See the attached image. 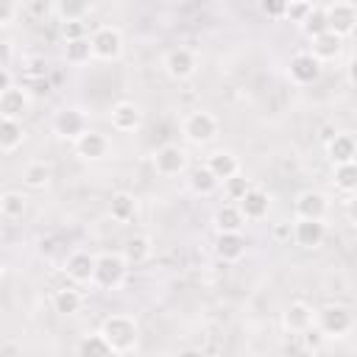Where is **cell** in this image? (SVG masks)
Instances as JSON below:
<instances>
[{
    "label": "cell",
    "mask_w": 357,
    "mask_h": 357,
    "mask_svg": "<svg viewBox=\"0 0 357 357\" xmlns=\"http://www.w3.org/2000/svg\"><path fill=\"white\" fill-rule=\"evenodd\" d=\"M223 187H226V195H229V201H237L251 184H248V178L243 176V173H237V176H231V178H226V181H220Z\"/></svg>",
    "instance_id": "74e56055"
},
{
    "label": "cell",
    "mask_w": 357,
    "mask_h": 357,
    "mask_svg": "<svg viewBox=\"0 0 357 357\" xmlns=\"http://www.w3.org/2000/svg\"><path fill=\"white\" fill-rule=\"evenodd\" d=\"M151 165H153V170H156L159 176L176 178V176H184V173H187L190 156H187V151H184L181 145L165 142V145H159V148L151 153Z\"/></svg>",
    "instance_id": "5b68a950"
},
{
    "label": "cell",
    "mask_w": 357,
    "mask_h": 357,
    "mask_svg": "<svg viewBox=\"0 0 357 357\" xmlns=\"http://www.w3.org/2000/svg\"><path fill=\"white\" fill-rule=\"evenodd\" d=\"M218 131H220L218 117L212 112H204V109H195L181 120V137L190 145H209L218 137Z\"/></svg>",
    "instance_id": "277c9868"
},
{
    "label": "cell",
    "mask_w": 357,
    "mask_h": 357,
    "mask_svg": "<svg viewBox=\"0 0 357 357\" xmlns=\"http://www.w3.org/2000/svg\"><path fill=\"white\" fill-rule=\"evenodd\" d=\"M64 59H67V64H73V67H81V64H86V61L92 59L89 36H84V39H70V42H64Z\"/></svg>",
    "instance_id": "836d02e7"
},
{
    "label": "cell",
    "mask_w": 357,
    "mask_h": 357,
    "mask_svg": "<svg viewBox=\"0 0 357 357\" xmlns=\"http://www.w3.org/2000/svg\"><path fill=\"white\" fill-rule=\"evenodd\" d=\"M64 276L70 284L75 287H84V284H92V271H95V254L92 251H84V248H75L64 257V265H61Z\"/></svg>",
    "instance_id": "30bf717a"
},
{
    "label": "cell",
    "mask_w": 357,
    "mask_h": 357,
    "mask_svg": "<svg viewBox=\"0 0 357 357\" xmlns=\"http://www.w3.org/2000/svg\"><path fill=\"white\" fill-rule=\"evenodd\" d=\"M212 226H215V231H243V229H245V218H243V212L237 209V204L229 201V204H220V206L215 209Z\"/></svg>",
    "instance_id": "d4e9b609"
},
{
    "label": "cell",
    "mask_w": 357,
    "mask_h": 357,
    "mask_svg": "<svg viewBox=\"0 0 357 357\" xmlns=\"http://www.w3.org/2000/svg\"><path fill=\"white\" fill-rule=\"evenodd\" d=\"M53 131L61 137V139H75V137H81L86 128H89V120H86V114H84V109H78V106H61L56 114H53Z\"/></svg>",
    "instance_id": "8fae6325"
},
{
    "label": "cell",
    "mask_w": 357,
    "mask_h": 357,
    "mask_svg": "<svg viewBox=\"0 0 357 357\" xmlns=\"http://www.w3.org/2000/svg\"><path fill=\"white\" fill-rule=\"evenodd\" d=\"M326 215H329V198L321 190H301L293 198V218L326 220Z\"/></svg>",
    "instance_id": "5bb4252c"
},
{
    "label": "cell",
    "mask_w": 357,
    "mask_h": 357,
    "mask_svg": "<svg viewBox=\"0 0 357 357\" xmlns=\"http://www.w3.org/2000/svg\"><path fill=\"white\" fill-rule=\"evenodd\" d=\"M298 337H301V346H304V351H312V354H318V351L324 349V340H326L315 324H312L310 329H304Z\"/></svg>",
    "instance_id": "d590c367"
},
{
    "label": "cell",
    "mask_w": 357,
    "mask_h": 357,
    "mask_svg": "<svg viewBox=\"0 0 357 357\" xmlns=\"http://www.w3.org/2000/svg\"><path fill=\"white\" fill-rule=\"evenodd\" d=\"M109 123L117 134H134L142 126V109L134 100H117L109 112Z\"/></svg>",
    "instance_id": "9a60e30c"
},
{
    "label": "cell",
    "mask_w": 357,
    "mask_h": 357,
    "mask_svg": "<svg viewBox=\"0 0 357 357\" xmlns=\"http://www.w3.org/2000/svg\"><path fill=\"white\" fill-rule=\"evenodd\" d=\"M28 209V198L17 190H8V192H0V215L6 220H20Z\"/></svg>",
    "instance_id": "d6a6232c"
},
{
    "label": "cell",
    "mask_w": 357,
    "mask_h": 357,
    "mask_svg": "<svg viewBox=\"0 0 357 357\" xmlns=\"http://www.w3.org/2000/svg\"><path fill=\"white\" fill-rule=\"evenodd\" d=\"M290 234H293L290 220H282V223L273 226V240H276V243H290Z\"/></svg>",
    "instance_id": "b9f144b4"
},
{
    "label": "cell",
    "mask_w": 357,
    "mask_h": 357,
    "mask_svg": "<svg viewBox=\"0 0 357 357\" xmlns=\"http://www.w3.org/2000/svg\"><path fill=\"white\" fill-rule=\"evenodd\" d=\"M321 61L310 53V50H298L287 59V78L296 84V86H310L321 78Z\"/></svg>",
    "instance_id": "9c48e42d"
},
{
    "label": "cell",
    "mask_w": 357,
    "mask_h": 357,
    "mask_svg": "<svg viewBox=\"0 0 357 357\" xmlns=\"http://www.w3.org/2000/svg\"><path fill=\"white\" fill-rule=\"evenodd\" d=\"M128 262L120 251H100L95 254V271H92V287L98 290H120L126 284V276H128Z\"/></svg>",
    "instance_id": "7a4b0ae2"
},
{
    "label": "cell",
    "mask_w": 357,
    "mask_h": 357,
    "mask_svg": "<svg viewBox=\"0 0 357 357\" xmlns=\"http://www.w3.org/2000/svg\"><path fill=\"white\" fill-rule=\"evenodd\" d=\"M31 109V95L28 89L22 86H8L3 95H0V117H8V120H22Z\"/></svg>",
    "instance_id": "ac0fdd59"
},
{
    "label": "cell",
    "mask_w": 357,
    "mask_h": 357,
    "mask_svg": "<svg viewBox=\"0 0 357 357\" xmlns=\"http://www.w3.org/2000/svg\"><path fill=\"white\" fill-rule=\"evenodd\" d=\"M187 178V190L190 192H195V195H201V198H206V195H212L218 187H220V181L212 176V170L206 167V165H198V167H187V173H184Z\"/></svg>",
    "instance_id": "603a6c76"
},
{
    "label": "cell",
    "mask_w": 357,
    "mask_h": 357,
    "mask_svg": "<svg viewBox=\"0 0 357 357\" xmlns=\"http://www.w3.org/2000/svg\"><path fill=\"white\" fill-rule=\"evenodd\" d=\"M73 151L84 159V162H100L112 153V142L103 131H95V128H86L81 137L73 139Z\"/></svg>",
    "instance_id": "7c38bea8"
},
{
    "label": "cell",
    "mask_w": 357,
    "mask_h": 357,
    "mask_svg": "<svg viewBox=\"0 0 357 357\" xmlns=\"http://www.w3.org/2000/svg\"><path fill=\"white\" fill-rule=\"evenodd\" d=\"M315 324V310L307 301H290L282 312V326L290 335H301L304 329H310Z\"/></svg>",
    "instance_id": "e0dca14e"
},
{
    "label": "cell",
    "mask_w": 357,
    "mask_h": 357,
    "mask_svg": "<svg viewBox=\"0 0 357 357\" xmlns=\"http://www.w3.org/2000/svg\"><path fill=\"white\" fill-rule=\"evenodd\" d=\"M139 212V204H137V195L128 192V190H120L109 198V218L114 223H131Z\"/></svg>",
    "instance_id": "ffe728a7"
},
{
    "label": "cell",
    "mask_w": 357,
    "mask_h": 357,
    "mask_svg": "<svg viewBox=\"0 0 357 357\" xmlns=\"http://www.w3.org/2000/svg\"><path fill=\"white\" fill-rule=\"evenodd\" d=\"M298 28L304 31V36H307V39H312V36H318V33L329 31V28H326V11H324V6H310L307 17L301 20V25H298Z\"/></svg>",
    "instance_id": "e575fe53"
},
{
    "label": "cell",
    "mask_w": 357,
    "mask_h": 357,
    "mask_svg": "<svg viewBox=\"0 0 357 357\" xmlns=\"http://www.w3.org/2000/svg\"><path fill=\"white\" fill-rule=\"evenodd\" d=\"M290 226H293L290 240L298 248H307V251L318 248L324 243V237H326V223L324 220H315V218H293Z\"/></svg>",
    "instance_id": "4fadbf2b"
},
{
    "label": "cell",
    "mask_w": 357,
    "mask_h": 357,
    "mask_svg": "<svg viewBox=\"0 0 357 357\" xmlns=\"http://www.w3.org/2000/svg\"><path fill=\"white\" fill-rule=\"evenodd\" d=\"M310 0H287V8H284V20L287 22H296V25H301V20L307 17V11H310Z\"/></svg>",
    "instance_id": "8d00e7d4"
},
{
    "label": "cell",
    "mask_w": 357,
    "mask_h": 357,
    "mask_svg": "<svg viewBox=\"0 0 357 357\" xmlns=\"http://www.w3.org/2000/svg\"><path fill=\"white\" fill-rule=\"evenodd\" d=\"M326 11V28L343 39H349L357 28V6L351 0H335L329 6H324Z\"/></svg>",
    "instance_id": "ba28073f"
},
{
    "label": "cell",
    "mask_w": 357,
    "mask_h": 357,
    "mask_svg": "<svg viewBox=\"0 0 357 357\" xmlns=\"http://www.w3.org/2000/svg\"><path fill=\"white\" fill-rule=\"evenodd\" d=\"M315 326L324 337H346L354 329V312L346 304H326L315 310Z\"/></svg>",
    "instance_id": "3957f363"
},
{
    "label": "cell",
    "mask_w": 357,
    "mask_h": 357,
    "mask_svg": "<svg viewBox=\"0 0 357 357\" xmlns=\"http://www.w3.org/2000/svg\"><path fill=\"white\" fill-rule=\"evenodd\" d=\"M204 165L212 170V176H215L218 181H226V178H231V176L240 173V159H237L231 151H212Z\"/></svg>",
    "instance_id": "cb8c5ba5"
},
{
    "label": "cell",
    "mask_w": 357,
    "mask_h": 357,
    "mask_svg": "<svg viewBox=\"0 0 357 357\" xmlns=\"http://www.w3.org/2000/svg\"><path fill=\"white\" fill-rule=\"evenodd\" d=\"M284 8H287V0H259V11L268 20H284Z\"/></svg>",
    "instance_id": "f35d334b"
},
{
    "label": "cell",
    "mask_w": 357,
    "mask_h": 357,
    "mask_svg": "<svg viewBox=\"0 0 357 357\" xmlns=\"http://www.w3.org/2000/svg\"><path fill=\"white\" fill-rule=\"evenodd\" d=\"M50 304H53V312L70 318V315H78V312H81V307H84V296H81V293L75 290V284H73V287H61V290H56L53 298H50Z\"/></svg>",
    "instance_id": "4316f807"
},
{
    "label": "cell",
    "mask_w": 357,
    "mask_h": 357,
    "mask_svg": "<svg viewBox=\"0 0 357 357\" xmlns=\"http://www.w3.org/2000/svg\"><path fill=\"white\" fill-rule=\"evenodd\" d=\"M53 178V167L47 162H28L22 167V184L31 190H45Z\"/></svg>",
    "instance_id": "4dcf8cb0"
},
{
    "label": "cell",
    "mask_w": 357,
    "mask_h": 357,
    "mask_svg": "<svg viewBox=\"0 0 357 357\" xmlns=\"http://www.w3.org/2000/svg\"><path fill=\"white\" fill-rule=\"evenodd\" d=\"M340 50H343V36H337V33H332V31H324V33H318V36H312L310 39V53L324 64V61H335L337 56H340Z\"/></svg>",
    "instance_id": "44dd1931"
},
{
    "label": "cell",
    "mask_w": 357,
    "mask_h": 357,
    "mask_svg": "<svg viewBox=\"0 0 357 357\" xmlns=\"http://www.w3.org/2000/svg\"><path fill=\"white\" fill-rule=\"evenodd\" d=\"M89 47H92V59L117 61L123 56V31L117 25H98L89 33Z\"/></svg>",
    "instance_id": "8992f818"
},
{
    "label": "cell",
    "mask_w": 357,
    "mask_h": 357,
    "mask_svg": "<svg viewBox=\"0 0 357 357\" xmlns=\"http://www.w3.org/2000/svg\"><path fill=\"white\" fill-rule=\"evenodd\" d=\"M92 11V0H53V14L61 22L70 20H86Z\"/></svg>",
    "instance_id": "f546056e"
},
{
    "label": "cell",
    "mask_w": 357,
    "mask_h": 357,
    "mask_svg": "<svg viewBox=\"0 0 357 357\" xmlns=\"http://www.w3.org/2000/svg\"><path fill=\"white\" fill-rule=\"evenodd\" d=\"M162 70H165V75L173 78V81H187V78H192V75L198 73V56H195V50H190V47H184V45L170 47V50L162 56Z\"/></svg>",
    "instance_id": "52a82bcc"
},
{
    "label": "cell",
    "mask_w": 357,
    "mask_h": 357,
    "mask_svg": "<svg viewBox=\"0 0 357 357\" xmlns=\"http://www.w3.org/2000/svg\"><path fill=\"white\" fill-rule=\"evenodd\" d=\"M75 354H81V357H109L112 349H109L106 337H103L100 329H98V332H86V335H81V340L75 343Z\"/></svg>",
    "instance_id": "1f68e13d"
},
{
    "label": "cell",
    "mask_w": 357,
    "mask_h": 357,
    "mask_svg": "<svg viewBox=\"0 0 357 357\" xmlns=\"http://www.w3.org/2000/svg\"><path fill=\"white\" fill-rule=\"evenodd\" d=\"M17 17V0H0V28L11 25Z\"/></svg>",
    "instance_id": "60d3db41"
},
{
    "label": "cell",
    "mask_w": 357,
    "mask_h": 357,
    "mask_svg": "<svg viewBox=\"0 0 357 357\" xmlns=\"http://www.w3.org/2000/svg\"><path fill=\"white\" fill-rule=\"evenodd\" d=\"M332 184L337 192L351 195L357 190V162H340L332 165Z\"/></svg>",
    "instance_id": "f1b7e54d"
},
{
    "label": "cell",
    "mask_w": 357,
    "mask_h": 357,
    "mask_svg": "<svg viewBox=\"0 0 357 357\" xmlns=\"http://www.w3.org/2000/svg\"><path fill=\"white\" fill-rule=\"evenodd\" d=\"M245 248H248V243H245L243 231H218V237H215V254L223 262H240L245 257Z\"/></svg>",
    "instance_id": "d6986e66"
},
{
    "label": "cell",
    "mask_w": 357,
    "mask_h": 357,
    "mask_svg": "<svg viewBox=\"0 0 357 357\" xmlns=\"http://www.w3.org/2000/svg\"><path fill=\"white\" fill-rule=\"evenodd\" d=\"M61 36H64V42H70V39H84L89 33H86L84 20H70V22H61Z\"/></svg>",
    "instance_id": "ab89813d"
},
{
    "label": "cell",
    "mask_w": 357,
    "mask_h": 357,
    "mask_svg": "<svg viewBox=\"0 0 357 357\" xmlns=\"http://www.w3.org/2000/svg\"><path fill=\"white\" fill-rule=\"evenodd\" d=\"M100 335L106 337L112 354H131L139 346V324L128 312H112L100 324Z\"/></svg>",
    "instance_id": "6da1fadb"
},
{
    "label": "cell",
    "mask_w": 357,
    "mask_h": 357,
    "mask_svg": "<svg viewBox=\"0 0 357 357\" xmlns=\"http://www.w3.org/2000/svg\"><path fill=\"white\" fill-rule=\"evenodd\" d=\"M14 61V45L8 39H0V67H11Z\"/></svg>",
    "instance_id": "7bdbcfd3"
},
{
    "label": "cell",
    "mask_w": 357,
    "mask_h": 357,
    "mask_svg": "<svg viewBox=\"0 0 357 357\" xmlns=\"http://www.w3.org/2000/svg\"><path fill=\"white\" fill-rule=\"evenodd\" d=\"M25 142V128L22 120H8L0 117V153H11Z\"/></svg>",
    "instance_id": "83f0119b"
},
{
    "label": "cell",
    "mask_w": 357,
    "mask_h": 357,
    "mask_svg": "<svg viewBox=\"0 0 357 357\" xmlns=\"http://www.w3.org/2000/svg\"><path fill=\"white\" fill-rule=\"evenodd\" d=\"M234 204H237V209L243 212L245 223L262 220V218H268V212H271V195H268L262 187H248Z\"/></svg>",
    "instance_id": "2e32d148"
},
{
    "label": "cell",
    "mask_w": 357,
    "mask_h": 357,
    "mask_svg": "<svg viewBox=\"0 0 357 357\" xmlns=\"http://www.w3.org/2000/svg\"><path fill=\"white\" fill-rule=\"evenodd\" d=\"M326 156L332 165H340V162H357V142L351 134H332L326 139Z\"/></svg>",
    "instance_id": "7402d4cb"
},
{
    "label": "cell",
    "mask_w": 357,
    "mask_h": 357,
    "mask_svg": "<svg viewBox=\"0 0 357 357\" xmlns=\"http://www.w3.org/2000/svg\"><path fill=\"white\" fill-rule=\"evenodd\" d=\"M3 276H6V265L0 262V282H3Z\"/></svg>",
    "instance_id": "f6af8a7d"
},
{
    "label": "cell",
    "mask_w": 357,
    "mask_h": 357,
    "mask_svg": "<svg viewBox=\"0 0 357 357\" xmlns=\"http://www.w3.org/2000/svg\"><path fill=\"white\" fill-rule=\"evenodd\" d=\"M11 84H14V78H11V70H8V67H0V95H3V92H6Z\"/></svg>",
    "instance_id": "ee69618b"
},
{
    "label": "cell",
    "mask_w": 357,
    "mask_h": 357,
    "mask_svg": "<svg viewBox=\"0 0 357 357\" xmlns=\"http://www.w3.org/2000/svg\"><path fill=\"white\" fill-rule=\"evenodd\" d=\"M120 254L126 257V262H128V265H142V262H148V259H151V254H153L151 237H148V234H134V237H128V240L123 243Z\"/></svg>",
    "instance_id": "484cf974"
}]
</instances>
